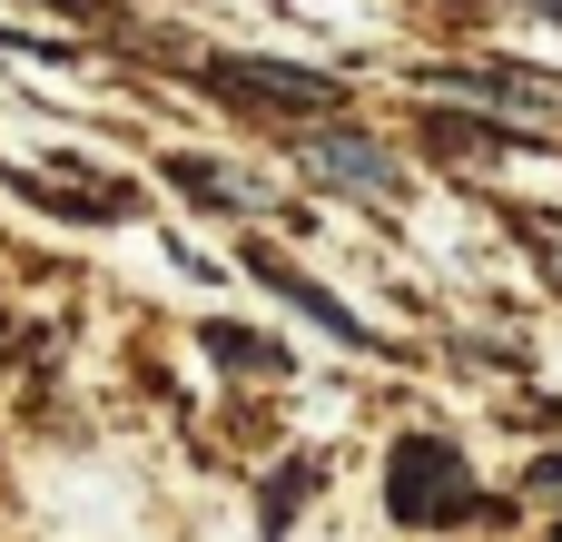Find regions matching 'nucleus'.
I'll return each instance as SVG.
<instances>
[{
    "mask_svg": "<svg viewBox=\"0 0 562 542\" xmlns=\"http://www.w3.org/2000/svg\"><path fill=\"white\" fill-rule=\"evenodd\" d=\"M385 513H395L405 533H435V523L474 513V474H464V454H454L445 434H405V444L385 454Z\"/></svg>",
    "mask_w": 562,
    "mask_h": 542,
    "instance_id": "nucleus-1",
    "label": "nucleus"
},
{
    "mask_svg": "<svg viewBox=\"0 0 562 542\" xmlns=\"http://www.w3.org/2000/svg\"><path fill=\"white\" fill-rule=\"evenodd\" d=\"M207 89H227V99H247V109H277V118H326V109H346V89L326 79V69H286V59H207Z\"/></svg>",
    "mask_w": 562,
    "mask_h": 542,
    "instance_id": "nucleus-2",
    "label": "nucleus"
},
{
    "mask_svg": "<svg viewBox=\"0 0 562 542\" xmlns=\"http://www.w3.org/2000/svg\"><path fill=\"white\" fill-rule=\"evenodd\" d=\"M306 168H326L346 197H395V188H405L395 158H385L375 138H356V128H316V138H306Z\"/></svg>",
    "mask_w": 562,
    "mask_h": 542,
    "instance_id": "nucleus-3",
    "label": "nucleus"
},
{
    "mask_svg": "<svg viewBox=\"0 0 562 542\" xmlns=\"http://www.w3.org/2000/svg\"><path fill=\"white\" fill-rule=\"evenodd\" d=\"M247 267H257V276H267V286H277V296H286L296 316H316V326H326L336 346H375V336H366V316H356V306H336V296H326L316 276H296L286 257H247Z\"/></svg>",
    "mask_w": 562,
    "mask_h": 542,
    "instance_id": "nucleus-4",
    "label": "nucleus"
},
{
    "mask_svg": "<svg viewBox=\"0 0 562 542\" xmlns=\"http://www.w3.org/2000/svg\"><path fill=\"white\" fill-rule=\"evenodd\" d=\"M168 178H178L188 207H217V217H247V207H257V197H247L227 168H207V158H168Z\"/></svg>",
    "mask_w": 562,
    "mask_h": 542,
    "instance_id": "nucleus-5",
    "label": "nucleus"
},
{
    "mask_svg": "<svg viewBox=\"0 0 562 542\" xmlns=\"http://www.w3.org/2000/svg\"><path fill=\"white\" fill-rule=\"evenodd\" d=\"M207 365H227V375H286V346H267L257 326H207Z\"/></svg>",
    "mask_w": 562,
    "mask_h": 542,
    "instance_id": "nucleus-6",
    "label": "nucleus"
},
{
    "mask_svg": "<svg viewBox=\"0 0 562 542\" xmlns=\"http://www.w3.org/2000/svg\"><path fill=\"white\" fill-rule=\"evenodd\" d=\"M316 484H326V464H316V454L277 464V474H267V513H257V523H267V533H286V523L306 513V494H316Z\"/></svg>",
    "mask_w": 562,
    "mask_h": 542,
    "instance_id": "nucleus-7",
    "label": "nucleus"
},
{
    "mask_svg": "<svg viewBox=\"0 0 562 542\" xmlns=\"http://www.w3.org/2000/svg\"><path fill=\"white\" fill-rule=\"evenodd\" d=\"M533 10H553V20H562V0H533Z\"/></svg>",
    "mask_w": 562,
    "mask_h": 542,
    "instance_id": "nucleus-8",
    "label": "nucleus"
},
{
    "mask_svg": "<svg viewBox=\"0 0 562 542\" xmlns=\"http://www.w3.org/2000/svg\"><path fill=\"white\" fill-rule=\"evenodd\" d=\"M0 336H10V326H0ZM0 355H10V346H0Z\"/></svg>",
    "mask_w": 562,
    "mask_h": 542,
    "instance_id": "nucleus-9",
    "label": "nucleus"
}]
</instances>
